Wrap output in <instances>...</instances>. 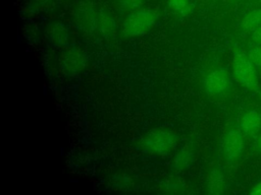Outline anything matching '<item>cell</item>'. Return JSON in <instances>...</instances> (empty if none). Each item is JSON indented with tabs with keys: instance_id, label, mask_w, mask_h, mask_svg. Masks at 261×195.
Listing matches in <instances>:
<instances>
[{
	"instance_id": "obj_8",
	"label": "cell",
	"mask_w": 261,
	"mask_h": 195,
	"mask_svg": "<svg viewBox=\"0 0 261 195\" xmlns=\"http://www.w3.org/2000/svg\"><path fill=\"white\" fill-rule=\"evenodd\" d=\"M222 151L227 160L233 161L238 159L245 148L244 134L240 129H230L225 132L221 142Z\"/></svg>"
},
{
	"instance_id": "obj_26",
	"label": "cell",
	"mask_w": 261,
	"mask_h": 195,
	"mask_svg": "<svg viewBox=\"0 0 261 195\" xmlns=\"http://www.w3.org/2000/svg\"><path fill=\"white\" fill-rule=\"evenodd\" d=\"M259 2H260V3H261V0H259Z\"/></svg>"
},
{
	"instance_id": "obj_14",
	"label": "cell",
	"mask_w": 261,
	"mask_h": 195,
	"mask_svg": "<svg viewBox=\"0 0 261 195\" xmlns=\"http://www.w3.org/2000/svg\"><path fill=\"white\" fill-rule=\"evenodd\" d=\"M261 25V8H254L246 12L240 22L243 31L251 34L254 29Z\"/></svg>"
},
{
	"instance_id": "obj_9",
	"label": "cell",
	"mask_w": 261,
	"mask_h": 195,
	"mask_svg": "<svg viewBox=\"0 0 261 195\" xmlns=\"http://www.w3.org/2000/svg\"><path fill=\"white\" fill-rule=\"evenodd\" d=\"M240 130L245 136H256L261 130V113L247 110L240 117Z\"/></svg>"
},
{
	"instance_id": "obj_6",
	"label": "cell",
	"mask_w": 261,
	"mask_h": 195,
	"mask_svg": "<svg viewBox=\"0 0 261 195\" xmlns=\"http://www.w3.org/2000/svg\"><path fill=\"white\" fill-rule=\"evenodd\" d=\"M43 35L48 43L54 48H64L69 45V27L60 19L49 20L44 26Z\"/></svg>"
},
{
	"instance_id": "obj_25",
	"label": "cell",
	"mask_w": 261,
	"mask_h": 195,
	"mask_svg": "<svg viewBox=\"0 0 261 195\" xmlns=\"http://www.w3.org/2000/svg\"><path fill=\"white\" fill-rule=\"evenodd\" d=\"M56 1H64V0H56Z\"/></svg>"
},
{
	"instance_id": "obj_20",
	"label": "cell",
	"mask_w": 261,
	"mask_h": 195,
	"mask_svg": "<svg viewBox=\"0 0 261 195\" xmlns=\"http://www.w3.org/2000/svg\"><path fill=\"white\" fill-rule=\"evenodd\" d=\"M247 54L253 64L256 67L261 68V45H255Z\"/></svg>"
},
{
	"instance_id": "obj_3",
	"label": "cell",
	"mask_w": 261,
	"mask_h": 195,
	"mask_svg": "<svg viewBox=\"0 0 261 195\" xmlns=\"http://www.w3.org/2000/svg\"><path fill=\"white\" fill-rule=\"evenodd\" d=\"M58 69L65 77H75L83 73L88 64L87 52L77 45H68L61 48L57 56Z\"/></svg>"
},
{
	"instance_id": "obj_13",
	"label": "cell",
	"mask_w": 261,
	"mask_h": 195,
	"mask_svg": "<svg viewBox=\"0 0 261 195\" xmlns=\"http://www.w3.org/2000/svg\"><path fill=\"white\" fill-rule=\"evenodd\" d=\"M226 189V183L222 172L218 169H213L209 172L206 178V190L209 194H222Z\"/></svg>"
},
{
	"instance_id": "obj_19",
	"label": "cell",
	"mask_w": 261,
	"mask_h": 195,
	"mask_svg": "<svg viewBox=\"0 0 261 195\" xmlns=\"http://www.w3.org/2000/svg\"><path fill=\"white\" fill-rule=\"evenodd\" d=\"M118 2L120 9L128 13L142 8L144 4V0H118Z\"/></svg>"
},
{
	"instance_id": "obj_21",
	"label": "cell",
	"mask_w": 261,
	"mask_h": 195,
	"mask_svg": "<svg viewBox=\"0 0 261 195\" xmlns=\"http://www.w3.org/2000/svg\"><path fill=\"white\" fill-rule=\"evenodd\" d=\"M251 41L254 45H261V25L251 32Z\"/></svg>"
},
{
	"instance_id": "obj_2",
	"label": "cell",
	"mask_w": 261,
	"mask_h": 195,
	"mask_svg": "<svg viewBox=\"0 0 261 195\" xmlns=\"http://www.w3.org/2000/svg\"><path fill=\"white\" fill-rule=\"evenodd\" d=\"M157 9L147 7L129 12L121 24V36L123 38H138L148 34L159 19Z\"/></svg>"
},
{
	"instance_id": "obj_23",
	"label": "cell",
	"mask_w": 261,
	"mask_h": 195,
	"mask_svg": "<svg viewBox=\"0 0 261 195\" xmlns=\"http://www.w3.org/2000/svg\"><path fill=\"white\" fill-rule=\"evenodd\" d=\"M254 146L257 150L261 151V130L257 133L256 137H255V142H254Z\"/></svg>"
},
{
	"instance_id": "obj_15",
	"label": "cell",
	"mask_w": 261,
	"mask_h": 195,
	"mask_svg": "<svg viewBox=\"0 0 261 195\" xmlns=\"http://www.w3.org/2000/svg\"><path fill=\"white\" fill-rule=\"evenodd\" d=\"M168 6L180 16H189L193 12L191 0H168Z\"/></svg>"
},
{
	"instance_id": "obj_18",
	"label": "cell",
	"mask_w": 261,
	"mask_h": 195,
	"mask_svg": "<svg viewBox=\"0 0 261 195\" xmlns=\"http://www.w3.org/2000/svg\"><path fill=\"white\" fill-rule=\"evenodd\" d=\"M41 35L42 34H41L40 28L34 22L28 23L23 28V36L29 40V42H32V43L39 42Z\"/></svg>"
},
{
	"instance_id": "obj_10",
	"label": "cell",
	"mask_w": 261,
	"mask_h": 195,
	"mask_svg": "<svg viewBox=\"0 0 261 195\" xmlns=\"http://www.w3.org/2000/svg\"><path fill=\"white\" fill-rule=\"evenodd\" d=\"M56 5V0H28L21 7V15L24 18H33L37 15L51 11Z\"/></svg>"
},
{
	"instance_id": "obj_24",
	"label": "cell",
	"mask_w": 261,
	"mask_h": 195,
	"mask_svg": "<svg viewBox=\"0 0 261 195\" xmlns=\"http://www.w3.org/2000/svg\"><path fill=\"white\" fill-rule=\"evenodd\" d=\"M231 2H239V1H241V0H230Z\"/></svg>"
},
{
	"instance_id": "obj_11",
	"label": "cell",
	"mask_w": 261,
	"mask_h": 195,
	"mask_svg": "<svg viewBox=\"0 0 261 195\" xmlns=\"http://www.w3.org/2000/svg\"><path fill=\"white\" fill-rule=\"evenodd\" d=\"M194 158V146L191 143H187L175 151L172 159V167L176 172H184L192 166Z\"/></svg>"
},
{
	"instance_id": "obj_4",
	"label": "cell",
	"mask_w": 261,
	"mask_h": 195,
	"mask_svg": "<svg viewBox=\"0 0 261 195\" xmlns=\"http://www.w3.org/2000/svg\"><path fill=\"white\" fill-rule=\"evenodd\" d=\"M231 69L232 76L238 83L249 90H259V79L256 66L250 60L248 54L243 51H237L232 57Z\"/></svg>"
},
{
	"instance_id": "obj_12",
	"label": "cell",
	"mask_w": 261,
	"mask_h": 195,
	"mask_svg": "<svg viewBox=\"0 0 261 195\" xmlns=\"http://www.w3.org/2000/svg\"><path fill=\"white\" fill-rule=\"evenodd\" d=\"M117 22L113 14L106 8H101L98 10V20H97V30L99 34L108 39L116 32Z\"/></svg>"
},
{
	"instance_id": "obj_7",
	"label": "cell",
	"mask_w": 261,
	"mask_h": 195,
	"mask_svg": "<svg viewBox=\"0 0 261 195\" xmlns=\"http://www.w3.org/2000/svg\"><path fill=\"white\" fill-rule=\"evenodd\" d=\"M205 91L210 95L224 93L230 86V76L223 68H216L208 72L203 79Z\"/></svg>"
},
{
	"instance_id": "obj_1",
	"label": "cell",
	"mask_w": 261,
	"mask_h": 195,
	"mask_svg": "<svg viewBox=\"0 0 261 195\" xmlns=\"http://www.w3.org/2000/svg\"><path fill=\"white\" fill-rule=\"evenodd\" d=\"M179 136L168 127H156L145 132L136 143L137 148L151 156L165 157L173 153L178 145Z\"/></svg>"
},
{
	"instance_id": "obj_5",
	"label": "cell",
	"mask_w": 261,
	"mask_h": 195,
	"mask_svg": "<svg viewBox=\"0 0 261 195\" xmlns=\"http://www.w3.org/2000/svg\"><path fill=\"white\" fill-rule=\"evenodd\" d=\"M72 24L83 34L91 35L97 30L98 10L91 0H81L71 9Z\"/></svg>"
},
{
	"instance_id": "obj_17",
	"label": "cell",
	"mask_w": 261,
	"mask_h": 195,
	"mask_svg": "<svg viewBox=\"0 0 261 195\" xmlns=\"http://www.w3.org/2000/svg\"><path fill=\"white\" fill-rule=\"evenodd\" d=\"M134 186L130 177L125 175H117L112 179V187L119 190H129Z\"/></svg>"
},
{
	"instance_id": "obj_22",
	"label": "cell",
	"mask_w": 261,
	"mask_h": 195,
	"mask_svg": "<svg viewBox=\"0 0 261 195\" xmlns=\"http://www.w3.org/2000/svg\"><path fill=\"white\" fill-rule=\"evenodd\" d=\"M250 194L252 195H261V182L254 184L250 190Z\"/></svg>"
},
{
	"instance_id": "obj_16",
	"label": "cell",
	"mask_w": 261,
	"mask_h": 195,
	"mask_svg": "<svg viewBox=\"0 0 261 195\" xmlns=\"http://www.w3.org/2000/svg\"><path fill=\"white\" fill-rule=\"evenodd\" d=\"M186 188V185L180 178H169L166 179L160 185V189L165 193H182Z\"/></svg>"
}]
</instances>
